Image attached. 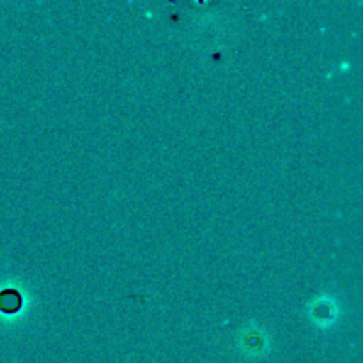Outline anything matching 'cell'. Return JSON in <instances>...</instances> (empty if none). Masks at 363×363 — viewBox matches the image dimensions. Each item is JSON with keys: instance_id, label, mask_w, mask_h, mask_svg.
Instances as JSON below:
<instances>
[{"instance_id": "obj_1", "label": "cell", "mask_w": 363, "mask_h": 363, "mask_svg": "<svg viewBox=\"0 0 363 363\" xmlns=\"http://www.w3.org/2000/svg\"><path fill=\"white\" fill-rule=\"evenodd\" d=\"M21 307V296L13 289H7L0 294V308L7 314H13Z\"/></svg>"}]
</instances>
